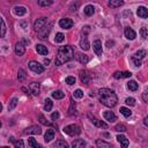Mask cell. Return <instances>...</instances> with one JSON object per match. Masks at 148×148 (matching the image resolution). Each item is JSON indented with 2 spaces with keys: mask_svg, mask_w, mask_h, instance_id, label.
<instances>
[{
  "mask_svg": "<svg viewBox=\"0 0 148 148\" xmlns=\"http://www.w3.org/2000/svg\"><path fill=\"white\" fill-rule=\"evenodd\" d=\"M65 81H66V83H67V84L72 86V84H74V83H75V77H74V76H67Z\"/></svg>",
  "mask_w": 148,
  "mask_h": 148,
  "instance_id": "obj_43",
  "label": "cell"
},
{
  "mask_svg": "<svg viewBox=\"0 0 148 148\" xmlns=\"http://www.w3.org/2000/svg\"><path fill=\"white\" fill-rule=\"evenodd\" d=\"M64 132L71 136H74V135H79L81 133V128L75 124H71L64 128Z\"/></svg>",
  "mask_w": 148,
  "mask_h": 148,
  "instance_id": "obj_4",
  "label": "cell"
},
{
  "mask_svg": "<svg viewBox=\"0 0 148 148\" xmlns=\"http://www.w3.org/2000/svg\"><path fill=\"white\" fill-rule=\"evenodd\" d=\"M36 51H37V53H39L40 56H46V54L49 53L47 47H46L45 45H43V44H37V45H36Z\"/></svg>",
  "mask_w": 148,
  "mask_h": 148,
  "instance_id": "obj_19",
  "label": "cell"
},
{
  "mask_svg": "<svg viewBox=\"0 0 148 148\" xmlns=\"http://www.w3.org/2000/svg\"><path fill=\"white\" fill-rule=\"evenodd\" d=\"M120 113H121L124 117H126V118H127V117H130V116L132 114V111H131L128 108L121 106V108H120Z\"/></svg>",
  "mask_w": 148,
  "mask_h": 148,
  "instance_id": "obj_31",
  "label": "cell"
},
{
  "mask_svg": "<svg viewBox=\"0 0 148 148\" xmlns=\"http://www.w3.org/2000/svg\"><path fill=\"white\" fill-rule=\"evenodd\" d=\"M59 25H60V28H62V29H71L72 27H73V21L71 20V18H61L60 21H59Z\"/></svg>",
  "mask_w": 148,
  "mask_h": 148,
  "instance_id": "obj_9",
  "label": "cell"
},
{
  "mask_svg": "<svg viewBox=\"0 0 148 148\" xmlns=\"http://www.w3.org/2000/svg\"><path fill=\"white\" fill-rule=\"evenodd\" d=\"M83 10H84V14H86L87 16H91V15L95 13V7H94L92 5H87Z\"/></svg>",
  "mask_w": 148,
  "mask_h": 148,
  "instance_id": "obj_24",
  "label": "cell"
},
{
  "mask_svg": "<svg viewBox=\"0 0 148 148\" xmlns=\"http://www.w3.org/2000/svg\"><path fill=\"white\" fill-rule=\"evenodd\" d=\"M136 14H138L141 18H147V17H148V9H147L146 7H143V6H140V7L138 8V10H136Z\"/></svg>",
  "mask_w": 148,
  "mask_h": 148,
  "instance_id": "obj_21",
  "label": "cell"
},
{
  "mask_svg": "<svg viewBox=\"0 0 148 148\" xmlns=\"http://www.w3.org/2000/svg\"><path fill=\"white\" fill-rule=\"evenodd\" d=\"M124 34H125V37H126L127 39H130V40H133V39L136 37V32H135L132 28H130V27H126V28H125Z\"/></svg>",
  "mask_w": 148,
  "mask_h": 148,
  "instance_id": "obj_11",
  "label": "cell"
},
{
  "mask_svg": "<svg viewBox=\"0 0 148 148\" xmlns=\"http://www.w3.org/2000/svg\"><path fill=\"white\" fill-rule=\"evenodd\" d=\"M13 12H14L15 15H17V16H22V15H24V14L27 13V8L23 7V6H15L14 9H13Z\"/></svg>",
  "mask_w": 148,
  "mask_h": 148,
  "instance_id": "obj_18",
  "label": "cell"
},
{
  "mask_svg": "<svg viewBox=\"0 0 148 148\" xmlns=\"http://www.w3.org/2000/svg\"><path fill=\"white\" fill-rule=\"evenodd\" d=\"M127 88H128L130 90H132V91H136L138 88H139V84H138L135 81L131 80L130 82H127Z\"/></svg>",
  "mask_w": 148,
  "mask_h": 148,
  "instance_id": "obj_29",
  "label": "cell"
},
{
  "mask_svg": "<svg viewBox=\"0 0 148 148\" xmlns=\"http://www.w3.org/2000/svg\"><path fill=\"white\" fill-rule=\"evenodd\" d=\"M51 27H52V24H51V22L49 21L47 17L37 18L34 23V28L38 32L40 38H46V36L49 35V32L51 30Z\"/></svg>",
  "mask_w": 148,
  "mask_h": 148,
  "instance_id": "obj_3",
  "label": "cell"
},
{
  "mask_svg": "<svg viewBox=\"0 0 148 148\" xmlns=\"http://www.w3.org/2000/svg\"><path fill=\"white\" fill-rule=\"evenodd\" d=\"M1 148H9V147H7V146H3V147H1Z\"/></svg>",
  "mask_w": 148,
  "mask_h": 148,
  "instance_id": "obj_53",
  "label": "cell"
},
{
  "mask_svg": "<svg viewBox=\"0 0 148 148\" xmlns=\"http://www.w3.org/2000/svg\"><path fill=\"white\" fill-rule=\"evenodd\" d=\"M15 53L20 57V56H23L25 53V46L22 42H18L15 44Z\"/></svg>",
  "mask_w": 148,
  "mask_h": 148,
  "instance_id": "obj_13",
  "label": "cell"
},
{
  "mask_svg": "<svg viewBox=\"0 0 148 148\" xmlns=\"http://www.w3.org/2000/svg\"><path fill=\"white\" fill-rule=\"evenodd\" d=\"M53 148H69V146L65 140H58V141H56Z\"/></svg>",
  "mask_w": 148,
  "mask_h": 148,
  "instance_id": "obj_23",
  "label": "cell"
},
{
  "mask_svg": "<svg viewBox=\"0 0 148 148\" xmlns=\"http://www.w3.org/2000/svg\"><path fill=\"white\" fill-rule=\"evenodd\" d=\"M88 118L90 119V121L95 125V126H97V127H103V128H106L108 127V125L104 123V121H102V120H99V119H97V118H95L94 116H91L90 113H88Z\"/></svg>",
  "mask_w": 148,
  "mask_h": 148,
  "instance_id": "obj_7",
  "label": "cell"
},
{
  "mask_svg": "<svg viewBox=\"0 0 148 148\" xmlns=\"http://www.w3.org/2000/svg\"><path fill=\"white\" fill-rule=\"evenodd\" d=\"M132 73L131 72H114L113 77L114 79H125V77H131Z\"/></svg>",
  "mask_w": 148,
  "mask_h": 148,
  "instance_id": "obj_20",
  "label": "cell"
},
{
  "mask_svg": "<svg viewBox=\"0 0 148 148\" xmlns=\"http://www.w3.org/2000/svg\"><path fill=\"white\" fill-rule=\"evenodd\" d=\"M123 5H124V1H123V0H110V1H109V6H110V7H113V8L120 7V6H123Z\"/></svg>",
  "mask_w": 148,
  "mask_h": 148,
  "instance_id": "obj_26",
  "label": "cell"
},
{
  "mask_svg": "<svg viewBox=\"0 0 148 148\" xmlns=\"http://www.w3.org/2000/svg\"><path fill=\"white\" fill-rule=\"evenodd\" d=\"M103 117H104L105 120H108V121H110V123H113V121L117 120V117H116V114H114L112 111H105V112L103 113Z\"/></svg>",
  "mask_w": 148,
  "mask_h": 148,
  "instance_id": "obj_15",
  "label": "cell"
},
{
  "mask_svg": "<svg viewBox=\"0 0 148 148\" xmlns=\"http://www.w3.org/2000/svg\"><path fill=\"white\" fill-rule=\"evenodd\" d=\"M51 118H52L53 120H57V119L59 118V112H57V111H56V112H53V113L51 114Z\"/></svg>",
  "mask_w": 148,
  "mask_h": 148,
  "instance_id": "obj_48",
  "label": "cell"
},
{
  "mask_svg": "<svg viewBox=\"0 0 148 148\" xmlns=\"http://www.w3.org/2000/svg\"><path fill=\"white\" fill-rule=\"evenodd\" d=\"M44 64H45V65H49V64H50V60H49V59H45V60H44Z\"/></svg>",
  "mask_w": 148,
  "mask_h": 148,
  "instance_id": "obj_52",
  "label": "cell"
},
{
  "mask_svg": "<svg viewBox=\"0 0 148 148\" xmlns=\"http://www.w3.org/2000/svg\"><path fill=\"white\" fill-rule=\"evenodd\" d=\"M38 119H39V121H40L42 124H44V125H50V123H49V121H47V120H46L42 114H40V116H38Z\"/></svg>",
  "mask_w": 148,
  "mask_h": 148,
  "instance_id": "obj_46",
  "label": "cell"
},
{
  "mask_svg": "<svg viewBox=\"0 0 148 148\" xmlns=\"http://www.w3.org/2000/svg\"><path fill=\"white\" fill-rule=\"evenodd\" d=\"M132 60L134 61V64H135L136 67H140V66H141V61H140V60H135V59H132Z\"/></svg>",
  "mask_w": 148,
  "mask_h": 148,
  "instance_id": "obj_49",
  "label": "cell"
},
{
  "mask_svg": "<svg viewBox=\"0 0 148 148\" xmlns=\"http://www.w3.org/2000/svg\"><path fill=\"white\" fill-rule=\"evenodd\" d=\"M80 80H81V82L82 83H88L89 82V80H90V77L88 76V74L86 73V72H83V71H81L80 72Z\"/></svg>",
  "mask_w": 148,
  "mask_h": 148,
  "instance_id": "obj_28",
  "label": "cell"
},
{
  "mask_svg": "<svg viewBox=\"0 0 148 148\" xmlns=\"http://www.w3.org/2000/svg\"><path fill=\"white\" fill-rule=\"evenodd\" d=\"M106 45H108V47H111V46L113 45V42H110V40H109V42L106 43Z\"/></svg>",
  "mask_w": 148,
  "mask_h": 148,
  "instance_id": "obj_50",
  "label": "cell"
},
{
  "mask_svg": "<svg viewBox=\"0 0 148 148\" xmlns=\"http://www.w3.org/2000/svg\"><path fill=\"white\" fill-rule=\"evenodd\" d=\"M52 139H54V131H53L52 128H50V130H47L46 133L44 134V140H45L46 142H50V141H52Z\"/></svg>",
  "mask_w": 148,
  "mask_h": 148,
  "instance_id": "obj_22",
  "label": "cell"
},
{
  "mask_svg": "<svg viewBox=\"0 0 148 148\" xmlns=\"http://www.w3.org/2000/svg\"><path fill=\"white\" fill-rule=\"evenodd\" d=\"M98 95H99V101H101V103L104 104L105 106L113 108V106L117 104V102H118L117 95L114 94L113 90H111V89H109V88H102V89H99Z\"/></svg>",
  "mask_w": 148,
  "mask_h": 148,
  "instance_id": "obj_1",
  "label": "cell"
},
{
  "mask_svg": "<svg viewBox=\"0 0 148 148\" xmlns=\"http://www.w3.org/2000/svg\"><path fill=\"white\" fill-rule=\"evenodd\" d=\"M87 143L83 139H75L72 142V148H86Z\"/></svg>",
  "mask_w": 148,
  "mask_h": 148,
  "instance_id": "obj_14",
  "label": "cell"
},
{
  "mask_svg": "<svg viewBox=\"0 0 148 148\" xmlns=\"http://www.w3.org/2000/svg\"><path fill=\"white\" fill-rule=\"evenodd\" d=\"M142 98L146 103H148V89H146L143 92H142Z\"/></svg>",
  "mask_w": 148,
  "mask_h": 148,
  "instance_id": "obj_47",
  "label": "cell"
},
{
  "mask_svg": "<svg viewBox=\"0 0 148 148\" xmlns=\"http://www.w3.org/2000/svg\"><path fill=\"white\" fill-rule=\"evenodd\" d=\"M14 147L15 148H24V143L22 140H17V141H14Z\"/></svg>",
  "mask_w": 148,
  "mask_h": 148,
  "instance_id": "obj_44",
  "label": "cell"
},
{
  "mask_svg": "<svg viewBox=\"0 0 148 148\" xmlns=\"http://www.w3.org/2000/svg\"><path fill=\"white\" fill-rule=\"evenodd\" d=\"M77 60L81 62V64H87L89 61V58L87 54H83V53H77Z\"/></svg>",
  "mask_w": 148,
  "mask_h": 148,
  "instance_id": "obj_27",
  "label": "cell"
},
{
  "mask_svg": "<svg viewBox=\"0 0 148 148\" xmlns=\"http://www.w3.org/2000/svg\"><path fill=\"white\" fill-rule=\"evenodd\" d=\"M52 106H53L52 101H51L50 98H46V99H45V104H44V110H45V111H51Z\"/></svg>",
  "mask_w": 148,
  "mask_h": 148,
  "instance_id": "obj_34",
  "label": "cell"
},
{
  "mask_svg": "<svg viewBox=\"0 0 148 148\" xmlns=\"http://www.w3.org/2000/svg\"><path fill=\"white\" fill-rule=\"evenodd\" d=\"M17 102H18V99H17L16 97L12 98V101H10L9 104H8V111H12L13 109H15V106L17 105Z\"/></svg>",
  "mask_w": 148,
  "mask_h": 148,
  "instance_id": "obj_33",
  "label": "cell"
},
{
  "mask_svg": "<svg viewBox=\"0 0 148 148\" xmlns=\"http://www.w3.org/2000/svg\"><path fill=\"white\" fill-rule=\"evenodd\" d=\"M40 133H42V128L40 126L37 125H32L24 130V134H40Z\"/></svg>",
  "mask_w": 148,
  "mask_h": 148,
  "instance_id": "obj_8",
  "label": "cell"
},
{
  "mask_svg": "<svg viewBox=\"0 0 148 148\" xmlns=\"http://www.w3.org/2000/svg\"><path fill=\"white\" fill-rule=\"evenodd\" d=\"M29 68H30L32 72L37 73V74H40V73L44 72V66L40 65L38 61H35V60H31V61L29 62Z\"/></svg>",
  "mask_w": 148,
  "mask_h": 148,
  "instance_id": "obj_5",
  "label": "cell"
},
{
  "mask_svg": "<svg viewBox=\"0 0 148 148\" xmlns=\"http://www.w3.org/2000/svg\"><path fill=\"white\" fill-rule=\"evenodd\" d=\"M96 145H97L98 148H113L110 143H108V142H105L103 140H99V139L96 141Z\"/></svg>",
  "mask_w": 148,
  "mask_h": 148,
  "instance_id": "obj_25",
  "label": "cell"
},
{
  "mask_svg": "<svg viewBox=\"0 0 148 148\" xmlns=\"http://www.w3.org/2000/svg\"><path fill=\"white\" fill-rule=\"evenodd\" d=\"M29 89L32 95L37 96V95H39V91H40V84L38 82H31L29 84Z\"/></svg>",
  "mask_w": 148,
  "mask_h": 148,
  "instance_id": "obj_10",
  "label": "cell"
},
{
  "mask_svg": "<svg viewBox=\"0 0 148 148\" xmlns=\"http://www.w3.org/2000/svg\"><path fill=\"white\" fill-rule=\"evenodd\" d=\"M80 47H81L82 50H84V51H87V50L90 49V44H89V42H88V37H87L86 34H82V36H81V39H80Z\"/></svg>",
  "mask_w": 148,
  "mask_h": 148,
  "instance_id": "obj_6",
  "label": "cell"
},
{
  "mask_svg": "<svg viewBox=\"0 0 148 148\" xmlns=\"http://www.w3.org/2000/svg\"><path fill=\"white\" fill-rule=\"evenodd\" d=\"M68 114H75V103L73 101H71V106H69V110H68Z\"/></svg>",
  "mask_w": 148,
  "mask_h": 148,
  "instance_id": "obj_41",
  "label": "cell"
},
{
  "mask_svg": "<svg viewBox=\"0 0 148 148\" xmlns=\"http://www.w3.org/2000/svg\"><path fill=\"white\" fill-rule=\"evenodd\" d=\"M28 143H29L32 148H42V146H40L34 138H29V139H28Z\"/></svg>",
  "mask_w": 148,
  "mask_h": 148,
  "instance_id": "obj_32",
  "label": "cell"
},
{
  "mask_svg": "<svg viewBox=\"0 0 148 148\" xmlns=\"http://www.w3.org/2000/svg\"><path fill=\"white\" fill-rule=\"evenodd\" d=\"M92 47H94V51L97 56H102L103 53V50H102V42L99 39H96L94 43H92Z\"/></svg>",
  "mask_w": 148,
  "mask_h": 148,
  "instance_id": "obj_12",
  "label": "cell"
},
{
  "mask_svg": "<svg viewBox=\"0 0 148 148\" xmlns=\"http://www.w3.org/2000/svg\"><path fill=\"white\" fill-rule=\"evenodd\" d=\"M146 54H147V51H146V50H138V51L132 56V59H135V60H140V61H141V59H143V58L146 57Z\"/></svg>",
  "mask_w": 148,
  "mask_h": 148,
  "instance_id": "obj_16",
  "label": "cell"
},
{
  "mask_svg": "<svg viewBox=\"0 0 148 148\" xmlns=\"http://www.w3.org/2000/svg\"><path fill=\"white\" fill-rule=\"evenodd\" d=\"M140 34H141L142 38H147V37H148V32H147V29H146V28H141Z\"/></svg>",
  "mask_w": 148,
  "mask_h": 148,
  "instance_id": "obj_45",
  "label": "cell"
},
{
  "mask_svg": "<svg viewBox=\"0 0 148 148\" xmlns=\"http://www.w3.org/2000/svg\"><path fill=\"white\" fill-rule=\"evenodd\" d=\"M73 96H74L75 98H82V97H83V91H82L81 89H76V90L74 91Z\"/></svg>",
  "mask_w": 148,
  "mask_h": 148,
  "instance_id": "obj_39",
  "label": "cell"
},
{
  "mask_svg": "<svg viewBox=\"0 0 148 148\" xmlns=\"http://www.w3.org/2000/svg\"><path fill=\"white\" fill-rule=\"evenodd\" d=\"M125 103H126L127 105H130V106H134V105H135V99H134L133 97H127V98L125 99Z\"/></svg>",
  "mask_w": 148,
  "mask_h": 148,
  "instance_id": "obj_40",
  "label": "cell"
},
{
  "mask_svg": "<svg viewBox=\"0 0 148 148\" xmlns=\"http://www.w3.org/2000/svg\"><path fill=\"white\" fill-rule=\"evenodd\" d=\"M0 21H1V37H3L6 34V23H5L3 17H0Z\"/></svg>",
  "mask_w": 148,
  "mask_h": 148,
  "instance_id": "obj_37",
  "label": "cell"
},
{
  "mask_svg": "<svg viewBox=\"0 0 148 148\" xmlns=\"http://www.w3.org/2000/svg\"><path fill=\"white\" fill-rule=\"evenodd\" d=\"M143 123H145L146 126H148V117H146V118L143 119Z\"/></svg>",
  "mask_w": 148,
  "mask_h": 148,
  "instance_id": "obj_51",
  "label": "cell"
},
{
  "mask_svg": "<svg viewBox=\"0 0 148 148\" xmlns=\"http://www.w3.org/2000/svg\"><path fill=\"white\" fill-rule=\"evenodd\" d=\"M64 39H65V35H64V34H61V32H58V34H56L54 40H56L57 43H61Z\"/></svg>",
  "mask_w": 148,
  "mask_h": 148,
  "instance_id": "obj_35",
  "label": "cell"
},
{
  "mask_svg": "<svg viewBox=\"0 0 148 148\" xmlns=\"http://www.w3.org/2000/svg\"><path fill=\"white\" fill-rule=\"evenodd\" d=\"M117 140H118V142L121 145V148H127L128 147V139L125 136V135H121V134H119L118 136H117Z\"/></svg>",
  "mask_w": 148,
  "mask_h": 148,
  "instance_id": "obj_17",
  "label": "cell"
},
{
  "mask_svg": "<svg viewBox=\"0 0 148 148\" xmlns=\"http://www.w3.org/2000/svg\"><path fill=\"white\" fill-rule=\"evenodd\" d=\"M114 130H116L117 132H125V131H126V126L123 125V124H118V125H116Z\"/></svg>",
  "mask_w": 148,
  "mask_h": 148,
  "instance_id": "obj_42",
  "label": "cell"
},
{
  "mask_svg": "<svg viewBox=\"0 0 148 148\" xmlns=\"http://www.w3.org/2000/svg\"><path fill=\"white\" fill-rule=\"evenodd\" d=\"M74 56V49L71 45H65V46H60L58 50V54H57V59H56V65L60 66L61 64H65L67 61H69L71 59H73Z\"/></svg>",
  "mask_w": 148,
  "mask_h": 148,
  "instance_id": "obj_2",
  "label": "cell"
},
{
  "mask_svg": "<svg viewBox=\"0 0 148 148\" xmlns=\"http://www.w3.org/2000/svg\"><path fill=\"white\" fill-rule=\"evenodd\" d=\"M52 3H53L52 0H38V5H39V6H43V7L50 6V5H52Z\"/></svg>",
  "mask_w": 148,
  "mask_h": 148,
  "instance_id": "obj_36",
  "label": "cell"
},
{
  "mask_svg": "<svg viewBox=\"0 0 148 148\" xmlns=\"http://www.w3.org/2000/svg\"><path fill=\"white\" fill-rule=\"evenodd\" d=\"M52 97L56 98V99H61L65 97V92H62L61 90H56L52 92Z\"/></svg>",
  "mask_w": 148,
  "mask_h": 148,
  "instance_id": "obj_30",
  "label": "cell"
},
{
  "mask_svg": "<svg viewBox=\"0 0 148 148\" xmlns=\"http://www.w3.org/2000/svg\"><path fill=\"white\" fill-rule=\"evenodd\" d=\"M17 79L18 81H23L25 79V72L23 69H18V74H17Z\"/></svg>",
  "mask_w": 148,
  "mask_h": 148,
  "instance_id": "obj_38",
  "label": "cell"
}]
</instances>
